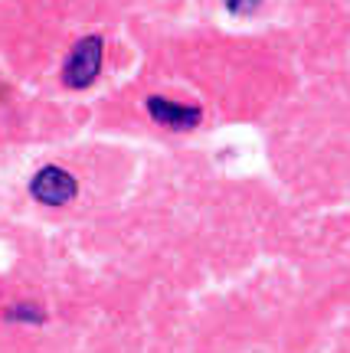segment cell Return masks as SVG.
<instances>
[{"mask_svg":"<svg viewBox=\"0 0 350 353\" xmlns=\"http://www.w3.org/2000/svg\"><path fill=\"white\" fill-rule=\"evenodd\" d=\"M148 112L157 125L174 128V131H190V128L200 125V108L197 105H177V101H167V99H148Z\"/></svg>","mask_w":350,"mask_h":353,"instance_id":"3957f363","label":"cell"},{"mask_svg":"<svg viewBox=\"0 0 350 353\" xmlns=\"http://www.w3.org/2000/svg\"><path fill=\"white\" fill-rule=\"evenodd\" d=\"M226 7L233 13H252L259 7V0H226Z\"/></svg>","mask_w":350,"mask_h":353,"instance_id":"5b68a950","label":"cell"},{"mask_svg":"<svg viewBox=\"0 0 350 353\" xmlns=\"http://www.w3.org/2000/svg\"><path fill=\"white\" fill-rule=\"evenodd\" d=\"M101 69V37H86L79 39L69 52V59L63 65V82L69 88H86L95 82Z\"/></svg>","mask_w":350,"mask_h":353,"instance_id":"6da1fadb","label":"cell"},{"mask_svg":"<svg viewBox=\"0 0 350 353\" xmlns=\"http://www.w3.org/2000/svg\"><path fill=\"white\" fill-rule=\"evenodd\" d=\"M75 176L59 170V167H43L37 176H33V183H30V193L37 196L39 203H46V206H63L75 196Z\"/></svg>","mask_w":350,"mask_h":353,"instance_id":"7a4b0ae2","label":"cell"},{"mask_svg":"<svg viewBox=\"0 0 350 353\" xmlns=\"http://www.w3.org/2000/svg\"><path fill=\"white\" fill-rule=\"evenodd\" d=\"M10 317H13V321H30V324H39V321H43V311L20 304V307H10Z\"/></svg>","mask_w":350,"mask_h":353,"instance_id":"277c9868","label":"cell"}]
</instances>
